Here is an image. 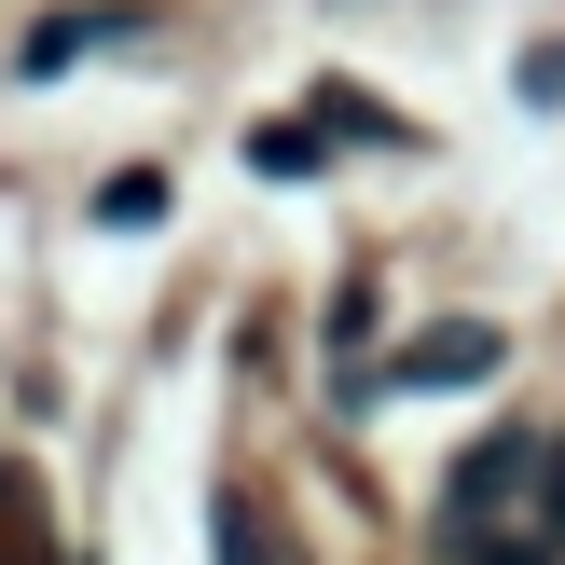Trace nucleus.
<instances>
[{
	"label": "nucleus",
	"mask_w": 565,
	"mask_h": 565,
	"mask_svg": "<svg viewBox=\"0 0 565 565\" xmlns=\"http://www.w3.org/2000/svg\"><path fill=\"white\" fill-rule=\"evenodd\" d=\"M511 483H539V441H524V428H497L483 456H469L456 483H441V539L469 552V539H483V497H511Z\"/></svg>",
	"instance_id": "obj_1"
},
{
	"label": "nucleus",
	"mask_w": 565,
	"mask_h": 565,
	"mask_svg": "<svg viewBox=\"0 0 565 565\" xmlns=\"http://www.w3.org/2000/svg\"><path fill=\"white\" fill-rule=\"evenodd\" d=\"M497 373V331H414L401 345V386H483Z\"/></svg>",
	"instance_id": "obj_2"
},
{
	"label": "nucleus",
	"mask_w": 565,
	"mask_h": 565,
	"mask_svg": "<svg viewBox=\"0 0 565 565\" xmlns=\"http://www.w3.org/2000/svg\"><path fill=\"white\" fill-rule=\"evenodd\" d=\"M97 42H138V14H42L28 28V70H70V55H97Z\"/></svg>",
	"instance_id": "obj_3"
},
{
	"label": "nucleus",
	"mask_w": 565,
	"mask_h": 565,
	"mask_svg": "<svg viewBox=\"0 0 565 565\" xmlns=\"http://www.w3.org/2000/svg\"><path fill=\"white\" fill-rule=\"evenodd\" d=\"M207 552H221V565H290V552H276V511H263V497H221V511H207Z\"/></svg>",
	"instance_id": "obj_4"
},
{
	"label": "nucleus",
	"mask_w": 565,
	"mask_h": 565,
	"mask_svg": "<svg viewBox=\"0 0 565 565\" xmlns=\"http://www.w3.org/2000/svg\"><path fill=\"white\" fill-rule=\"evenodd\" d=\"M97 221H125V235H138V221H166V180H110V193H97Z\"/></svg>",
	"instance_id": "obj_5"
},
{
	"label": "nucleus",
	"mask_w": 565,
	"mask_h": 565,
	"mask_svg": "<svg viewBox=\"0 0 565 565\" xmlns=\"http://www.w3.org/2000/svg\"><path fill=\"white\" fill-rule=\"evenodd\" d=\"M524 97H565V42H552V55H524Z\"/></svg>",
	"instance_id": "obj_6"
},
{
	"label": "nucleus",
	"mask_w": 565,
	"mask_h": 565,
	"mask_svg": "<svg viewBox=\"0 0 565 565\" xmlns=\"http://www.w3.org/2000/svg\"><path fill=\"white\" fill-rule=\"evenodd\" d=\"M539 552H565V456H552V511H539Z\"/></svg>",
	"instance_id": "obj_7"
}]
</instances>
